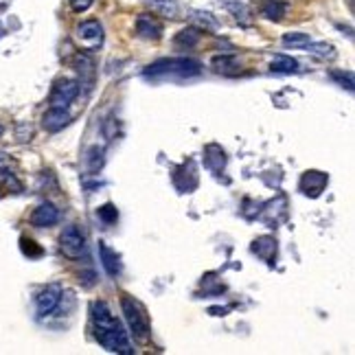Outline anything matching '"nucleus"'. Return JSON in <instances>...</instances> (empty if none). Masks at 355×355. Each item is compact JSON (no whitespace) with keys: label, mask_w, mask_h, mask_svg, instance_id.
I'll return each mask as SVG.
<instances>
[{"label":"nucleus","mask_w":355,"mask_h":355,"mask_svg":"<svg viewBox=\"0 0 355 355\" xmlns=\"http://www.w3.org/2000/svg\"><path fill=\"white\" fill-rule=\"evenodd\" d=\"M90 318L94 327V338L99 345L110 353H132V342H129L125 329L116 321V316L110 312L105 301H94L90 305Z\"/></svg>","instance_id":"f257e3e1"},{"label":"nucleus","mask_w":355,"mask_h":355,"mask_svg":"<svg viewBox=\"0 0 355 355\" xmlns=\"http://www.w3.org/2000/svg\"><path fill=\"white\" fill-rule=\"evenodd\" d=\"M197 75H202V64L191 57L158 59L145 68V77L149 79H191Z\"/></svg>","instance_id":"f03ea898"},{"label":"nucleus","mask_w":355,"mask_h":355,"mask_svg":"<svg viewBox=\"0 0 355 355\" xmlns=\"http://www.w3.org/2000/svg\"><path fill=\"white\" fill-rule=\"evenodd\" d=\"M121 310H123V316H125L127 327H129V331H132L134 340L140 342V345H147V342L151 340V325H149V316H147L145 305L136 301L134 296L123 294L121 296Z\"/></svg>","instance_id":"7ed1b4c3"},{"label":"nucleus","mask_w":355,"mask_h":355,"mask_svg":"<svg viewBox=\"0 0 355 355\" xmlns=\"http://www.w3.org/2000/svg\"><path fill=\"white\" fill-rule=\"evenodd\" d=\"M59 248L68 259H79L81 252L86 250V237L81 235V230L75 224H68V226L59 235Z\"/></svg>","instance_id":"20e7f679"},{"label":"nucleus","mask_w":355,"mask_h":355,"mask_svg":"<svg viewBox=\"0 0 355 355\" xmlns=\"http://www.w3.org/2000/svg\"><path fill=\"white\" fill-rule=\"evenodd\" d=\"M79 97V81L75 79H59L55 81L51 92V108H68Z\"/></svg>","instance_id":"39448f33"},{"label":"nucleus","mask_w":355,"mask_h":355,"mask_svg":"<svg viewBox=\"0 0 355 355\" xmlns=\"http://www.w3.org/2000/svg\"><path fill=\"white\" fill-rule=\"evenodd\" d=\"M77 40L86 51H97L103 44V27L99 20H86L77 27Z\"/></svg>","instance_id":"423d86ee"},{"label":"nucleus","mask_w":355,"mask_h":355,"mask_svg":"<svg viewBox=\"0 0 355 355\" xmlns=\"http://www.w3.org/2000/svg\"><path fill=\"white\" fill-rule=\"evenodd\" d=\"M327 184H329V175L323 173V171L312 169V171H305V173L301 175L299 189H301V191H303L307 197H318V195H321V193L325 191V189H327Z\"/></svg>","instance_id":"0eeeda50"},{"label":"nucleus","mask_w":355,"mask_h":355,"mask_svg":"<svg viewBox=\"0 0 355 355\" xmlns=\"http://www.w3.org/2000/svg\"><path fill=\"white\" fill-rule=\"evenodd\" d=\"M59 301H62V288L59 286H46L44 290L35 296V307H38L40 316H49L57 310Z\"/></svg>","instance_id":"6e6552de"},{"label":"nucleus","mask_w":355,"mask_h":355,"mask_svg":"<svg viewBox=\"0 0 355 355\" xmlns=\"http://www.w3.org/2000/svg\"><path fill=\"white\" fill-rule=\"evenodd\" d=\"M59 222V208L51 202H42L31 213V224L35 228H51Z\"/></svg>","instance_id":"1a4fd4ad"},{"label":"nucleus","mask_w":355,"mask_h":355,"mask_svg":"<svg viewBox=\"0 0 355 355\" xmlns=\"http://www.w3.org/2000/svg\"><path fill=\"white\" fill-rule=\"evenodd\" d=\"M136 33L143 40H160L162 35V22L151 14H140L136 18Z\"/></svg>","instance_id":"9d476101"},{"label":"nucleus","mask_w":355,"mask_h":355,"mask_svg":"<svg viewBox=\"0 0 355 355\" xmlns=\"http://www.w3.org/2000/svg\"><path fill=\"white\" fill-rule=\"evenodd\" d=\"M250 250L261 259V261L266 263H275L277 259V239L270 235H263V237H257V239L252 241Z\"/></svg>","instance_id":"9b49d317"},{"label":"nucleus","mask_w":355,"mask_h":355,"mask_svg":"<svg viewBox=\"0 0 355 355\" xmlns=\"http://www.w3.org/2000/svg\"><path fill=\"white\" fill-rule=\"evenodd\" d=\"M68 123H70V114L66 112V108H51L42 116V127L51 134L59 132V129H64Z\"/></svg>","instance_id":"f8f14e48"},{"label":"nucleus","mask_w":355,"mask_h":355,"mask_svg":"<svg viewBox=\"0 0 355 355\" xmlns=\"http://www.w3.org/2000/svg\"><path fill=\"white\" fill-rule=\"evenodd\" d=\"M204 164H206V169L213 171V173H222L224 167H226V151H224L219 145L215 143H211L206 145L204 149Z\"/></svg>","instance_id":"ddd939ff"},{"label":"nucleus","mask_w":355,"mask_h":355,"mask_svg":"<svg viewBox=\"0 0 355 355\" xmlns=\"http://www.w3.org/2000/svg\"><path fill=\"white\" fill-rule=\"evenodd\" d=\"M288 7L290 5L286 0H261V3H259V14L272 22H281L283 16L288 14Z\"/></svg>","instance_id":"4468645a"},{"label":"nucleus","mask_w":355,"mask_h":355,"mask_svg":"<svg viewBox=\"0 0 355 355\" xmlns=\"http://www.w3.org/2000/svg\"><path fill=\"white\" fill-rule=\"evenodd\" d=\"M99 255H101V266L105 268V272H108L110 277L121 275V257H118L105 241H99Z\"/></svg>","instance_id":"2eb2a0df"},{"label":"nucleus","mask_w":355,"mask_h":355,"mask_svg":"<svg viewBox=\"0 0 355 355\" xmlns=\"http://www.w3.org/2000/svg\"><path fill=\"white\" fill-rule=\"evenodd\" d=\"M180 178H184V186H182V193H191L193 189L197 186V169H195V162L193 160H186L182 162L180 167L175 169L173 173V182L175 180H180Z\"/></svg>","instance_id":"dca6fc26"},{"label":"nucleus","mask_w":355,"mask_h":355,"mask_svg":"<svg viewBox=\"0 0 355 355\" xmlns=\"http://www.w3.org/2000/svg\"><path fill=\"white\" fill-rule=\"evenodd\" d=\"M307 53H310L312 57L316 59H323V62H334V59L338 57V51L334 44L329 42H310L305 46Z\"/></svg>","instance_id":"f3484780"},{"label":"nucleus","mask_w":355,"mask_h":355,"mask_svg":"<svg viewBox=\"0 0 355 355\" xmlns=\"http://www.w3.org/2000/svg\"><path fill=\"white\" fill-rule=\"evenodd\" d=\"M299 62H296L294 57L290 55H275V59H272L270 64V70L277 75H292V73H299Z\"/></svg>","instance_id":"a211bd4d"},{"label":"nucleus","mask_w":355,"mask_h":355,"mask_svg":"<svg viewBox=\"0 0 355 355\" xmlns=\"http://www.w3.org/2000/svg\"><path fill=\"white\" fill-rule=\"evenodd\" d=\"M200 38H202V31L200 29H182L180 33L175 35V46H186V49H191V46H195L200 42Z\"/></svg>","instance_id":"6ab92c4d"},{"label":"nucleus","mask_w":355,"mask_h":355,"mask_svg":"<svg viewBox=\"0 0 355 355\" xmlns=\"http://www.w3.org/2000/svg\"><path fill=\"white\" fill-rule=\"evenodd\" d=\"M283 46H292V49H305L307 44H310V35L307 33H301V31H292V33H286L281 38Z\"/></svg>","instance_id":"aec40b11"},{"label":"nucleus","mask_w":355,"mask_h":355,"mask_svg":"<svg viewBox=\"0 0 355 355\" xmlns=\"http://www.w3.org/2000/svg\"><path fill=\"white\" fill-rule=\"evenodd\" d=\"M213 66H215L217 73H226V75H235L233 68H239L237 66V57H233V55L213 57Z\"/></svg>","instance_id":"412c9836"},{"label":"nucleus","mask_w":355,"mask_h":355,"mask_svg":"<svg viewBox=\"0 0 355 355\" xmlns=\"http://www.w3.org/2000/svg\"><path fill=\"white\" fill-rule=\"evenodd\" d=\"M20 250H22V255L29 257V259H38V257L44 255L42 248L35 244L33 239H29V237H22V239H20Z\"/></svg>","instance_id":"4be33fe9"},{"label":"nucleus","mask_w":355,"mask_h":355,"mask_svg":"<svg viewBox=\"0 0 355 355\" xmlns=\"http://www.w3.org/2000/svg\"><path fill=\"white\" fill-rule=\"evenodd\" d=\"M86 164L92 173H97L101 167H103V149L99 147H92L88 153H86Z\"/></svg>","instance_id":"5701e85b"},{"label":"nucleus","mask_w":355,"mask_h":355,"mask_svg":"<svg viewBox=\"0 0 355 355\" xmlns=\"http://www.w3.org/2000/svg\"><path fill=\"white\" fill-rule=\"evenodd\" d=\"M97 217L105 224V226H112V224H116V219H118V211L114 204H103L97 211Z\"/></svg>","instance_id":"b1692460"},{"label":"nucleus","mask_w":355,"mask_h":355,"mask_svg":"<svg viewBox=\"0 0 355 355\" xmlns=\"http://www.w3.org/2000/svg\"><path fill=\"white\" fill-rule=\"evenodd\" d=\"M75 68H77V73L79 75H88L90 79H92V75H94V64H92V59L86 55V53H79L77 57H75Z\"/></svg>","instance_id":"393cba45"},{"label":"nucleus","mask_w":355,"mask_h":355,"mask_svg":"<svg viewBox=\"0 0 355 355\" xmlns=\"http://www.w3.org/2000/svg\"><path fill=\"white\" fill-rule=\"evenodd\" d=\"M331 77L338 79L342 86H347V90H353V73H338V70H334Z\"/></svg>","instance_id":"a878e982"},{"label":"nucleus","mask_w":355,"mask_h":355,"mask_svg":"<svg viewBox=\"0 0 355 355\" xmlns=\"http://www.w3.org/2000/svg\"><path fill=\"white\" fill-rule=\"evenodd\" d=\"M94 0H70V7H73V11H77V14H84V11H88L92 7Z\"/></svg>","instance_id":"bb28decb"},{"label":"nucleus","mask_w":355,"mask_h":355,"mask_svg":"<svg viewBox=\"0 0 355 355\" xmlns=\"http://www.w3.org/2000/svg\"><path fill=\"white\" fill-rule=\"evenodd\" d=\"M9 167H11V158L0 151V171H9Z\"/></svg>","instance_id":"cd10ccee"},{"label":"nucleus","mask_w":355,"mask_h":355,"mask_svg":"<svg viewBox=\"0 0 355 355\" xmlns=\"http://www.w3.org/2000/svg\"><path fill=\"white\" fill-rule=\"evenodd\" d=\"M347 3H349V9L353 11V0H347Z\"/></svg>","instance_id":"c85d7f7f"},{"label":"nucleus","mask_w":355,"mask_h":355,"mask_svg":"<svg viewBox=\"0 0 355 355\" xmlns=\"http://www.w3.org/2000/svg\"><path fill=\"white\" fill-rule=\"evenodd\" d=\"M3 132H5V127H3V125H0V136H3Z\"/></svg>","instance_id":"c756f323"}]
</instances>
